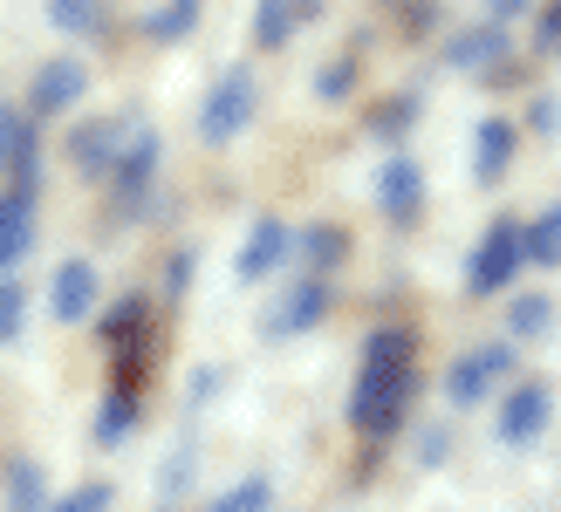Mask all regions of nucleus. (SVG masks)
<instances>
[{
    "label": "nucleus",
    "mask_w": 561,
    "mask_h": 512,
    "mask_svg": "<svg viewBox=\"0 0 561 512\" xmlns=\"http://www.w3.org/2000/svg\"><path fill=\"white\" fill-rule=\"evenodd\" d=\"M411 389H417L411 328H377L363 341V369H356V389H350V423L363 438H390L411 410Z\"/></svg>",
    "instance_id": "nucleus-1"
},
{
    "label": "nucleus",
    "mask_w": 561,
    "mask_h": 512,
    "mask_svg": "<svg viewBox=\"0 0 561 512\" xmlns=\"http://www.w3.org/2000/svg\"><path fill=\"white\" fill-rule=\"evenodd\" d=\"M254 109H261L254 69H227V75L206 90V103H199V137H206V144H233V137L254 124Z\"/></svg>",
    "instance_id": "nucleus-2"
},
{
    "label": "nucleus",
    "mask_w": 561,
    "mask_h": 512,
    "mask_svg": "<svg viewBox=\"0 0 561 512\" xmlns=\"http://www.w3.org/2000/svg\"><path fill=\"white\" fill-rule=\"evenodd\" d=\"M145 130L137 117H90V124H76V137H69V158H76V171H90V178H110L117 171V158H124V144Z\"/></svg>",
    "instance_id": "nucleus-3"
},
{
    "label": "nucleus",
    "mask_w": 561,
    "mask_h": 512,
    "mask_svg": "<svg viewBox=\"0 0 561 512\" xmlns=\"http://www.w3.org/2000/svg\"><path fill=\"white\" fill-rule=\"evenodd\" d=\"M514 274H520V225L514 219H493L486 240H480V253L466 260V288L472 294H500Z\"/></svg>",
    "instance_id": "nucleus-4"
},
{
    "label": "nucleus",
    "mask_w": 561,
    "mask_h": 512,
    "mask_svg": "<svg viewBox=\"0 0 561 512\" xmlns=\"http://www.w3.org/2000/svg\"><path fill=\"white\" fill-rule=\"evenodd\" d=\"M82 90H90V69L76 62V55H55V62L35 69V90H27V109L35 117H62V109L82 103Z\"/></svg>",
    "instance_id": "nucleus-5"
},
{
    "label": "nucleus",
    "mask_w": 561,
    "mask_h": 512,
    "mask_svg": "<svg viewBox=\"0 0 561 512\" xmlns=\"http://www.w3.org/2000/svg\"><path fill=\"white\" fill-rule=\"evenodd\" d=\"M507 369H514L507 349H472V356L453 362V376H445V396H453L459 410H472V404H486V389L507 376Z\"/></svg>",
    "instance_id": "nucleus-6"
},
{
    "label": "nucleus",
    "mask_w": 561,
    "mask_h": 512,
    "mask_svg": "<svg viewBox=\"0 0 561 512\" xmlns=\"http://www.w3.org/2000/svg\"><path fill=\"white\" fill-rule=\"evenodd\" d=\"M377 206H383L390 225H411L417 206H425V171H417L411 158H390V164L377 171Z\"/></svg>",
    "instance_id": "nucleus-7"
},
{
    "label": "nucleus",
    "mask_w": 561,
    "mask_h": 512,
    "mask_svg": "<svg viewBox=\"0 0 561 512\" xmlns=\"http://www.w3.org/2000/svg\"><path fill=\"white\" fill-rule=\"evenodd\" d=\"M548 410H554L548 383H520L507 404H500V438H507V444H535L548 431Z\"/></svg>",
    "instance_id": "nucleus-8"
},
{
    "label": "nucleus",
    "mask_w": 561,
    "mask_h": 512,
    "mask_svg": "<svg viewBox=\"0 0 561 512\" xmlns=\"http://www.w3.org/2000/svg\"><path fill=\"white\" fill-rule=\"evenodd\" d=\"M514 144H520V130L507 117H486L480 137H472V178L500 185V178H507V164H514Z\"/></svg>",
    "instance_id": "nucleus-9"
},
{
    "label": "nucleus",
    "mask_w": 561,
    "mask_h": 512,
    "mask_svg": "<svg viewBox=\"0 0 561 512\" xmlns=\"http://www.w3.org/2000/svg\"><path fill=\"white\" fill-rule=\"evenodd\" d=\"M151 171H158V130L145 124L124 144V158H117V171H110V185H117V198L124 206H137V198H145V185H151Z\"/></svg>",
    "instance_id": "nucleus-10"
},
{
    "label": "nucleus",
    "mask_w": 561,
    "mask_h": 512,
    "mask_svg": "<svg viewBox=\"0 0 561 512\" xmlns=\"http://www.w3.org/2000/svg\"><path fill=\"white\" fill-rule=\"evenodd\" d=\"M288 246H295V233H288V225H280V219H261L254 225V233H247V246H240V280H267L280 260H288Z\"/></svg>",
    "instance_id": "nucleus-11"
},
{
    "label": "nucleus",
    "mask_w": 561,
    "mask_h": 512,
    "mask_svg": "<svg viewBox=\"0 0 561 512\" xmlns=\"http://www.w3.org/2000/svg\"><path fill=\"white\" fill-rule=\"evenodd\" d=\"M27 246H35V198L0 191V267L27 260Z\"/></svg>",
    "instance_id": "nucleus-12"
},
{
    "label": "nucleus",
    "mask_w": 561,
    "mask_h": 512,
    "mask_svg": "<svg viewBox=\"0 0 561 512\" xmlns=\"http://www.w3.org/2000/svg\"><path fill=\"white\" fill-rule=\"evenodd\" d=\"M90 307H96V267L69 260L55 274V322H90Z\"/></svg>",
    "instance_id": "nucleus-13"
},
{
    "label": "nucleus",
    "mask_w": 561,
    "mask_h": 512,
    "mask_svg": "<svg viewBox=\"0 0 561 512\" xmlns=\"http://www.w3.org/2000/svg\"><path fill=\"white\" fill-rule=\"evenodd\" d=\"M329 315V288L322 280H301V288L280 301V315H267V335H295V328H316Z\"/></svg>",
    "instance_id": "nucleus-14"
},
{
    "label": "nucleus",
    "mask_w": 561,
    "mask_h": 512,
    "mask_svg": "<svg viewBox=\"0 0 561 512\" xmlns=\"http://www.w3.org/2000/svg\"><path fill=\"white\" fill-rule=\"evenodd\" d=\"M500 55H507V27L486 21V27H466V35L453 42V69H493Z\"/></svg>",
    "instance_id": "nucleus-15"
},
{
    "label": "nucleus",
    "mask_w": 561,
    "mask_h": 512,
    "mask_svg": "<svg viewBox=\"0 0 561 512\" xmlns=\"http://www.w3.org/2000/svg\"><path fill=\"white\" fill-rule=\"evenodd\" d=\"M520 260L561 267V206H548L541 219H527V225H520Z\"/></svg>",
    "instance_id": "nucleus-16"
},
{
    "label": "nucleus",
    "mask_w": 561,
    "mask_h": 512,
    "mask_svg": "<svg viewBox=\"0 0 561 512\" xmlns=\"http://www.w3.org/2000/svg\"><path fill=\"white\" fill-rule=\"evenodd\" d=\"M295 21H301V0H261L254 8V42L261 48H288Z\"/></svg>",
    "instance_id": "nucleus-17"
},
{
    "label": "nucleus",
    "mask_w": 561,
    "mask_h": 512,
    "mask_svg": "<svg viewBox=\"0 0 561 512\" xmlns=\"http://www.w3.org/2000/svg\"><path fill=\"white\" fill-rule=\"evenodd\" d=\"M192 21H199V0H164L158 14H145V35L151 42H185Z\"/></svg>",
    "instance_id": "nucleus-18"
},
{
    "label": "nucleus",
    "mask_w": 561,
    "mask_h": 512,
    "mask_svg": "<svg viewBox=\"0 0 561 512\" xmlns=\"http://www.w3.org/2000/svg\"><path fill=\"white\" fill-rule=\"evenodd\" d=\"M130 423H137V396H130V389H110V396H103V410H96V444L130 438Z\"/></svg>",
    "instance_id": "nucleus-19"
},
{
    "label": "nucleus",
    "mask_w": 561,
    "mask_h": 512,
    "mask_svg": "<svg viewBox=\"0 0 561 512\" xmlns=\"http://www.w3.org/2000/svg\"><path fill=\"white\" fill-rule=\"evenodd\" d=\"M8 499H14V512H48V478H42V465H14L8 472Z\"/></svg>",
    "instance_id": "nucleus-20"
},
{
    "label": "nucleus",
    "mask_w": 561,
    "mask_h": 512,
    "mask_svg": "<svg viewBox=\"0 0 561 512\" xmlns=\"http://www.w3.org/2000/svg\"><path fill=\"white\" fill-rule=\"evenodd\" d=\"M548 322H554V301H548V294H520V301H514V315H507V328H514L520 341H541Z\"/></svg>",
    "instance_id": "nucleus-21"
},
{
    "label": "nucleus",
    "mask_w": 561,
    "mask_h": 512,
    "mask_svg": "<svg viewBox=\"0 0 561 512\" xmlns=\"http://www.w3.org/2000/svg\"><path fill=\"white\" fill-rule=\"evenodd\" d=\"M343 246H350V233H343V225H308V240H301L308 267H335V260H343Z\"/></svg>",
    "instance_id": "nucleus-22"
},
{
    "label": "nucleus",
    "mask_w": 561,
    "mask_h": 512,
    "mask_svg": "<svg viewBox=\"0 0 561 512\" xmlns=\"http://www.w3.org/2000/svg\"><path fill=\"white\" fill-rule=\"evenodd\" d=\"M411 117H417V90H411V96H398V103H383L377 117H370V130L383 137V144H398V137L411 130Z\"/></svg>",
    "instance_id": "nucleus-23"
},
{
    "label": "nucleus",
    "mask_w": 561,
    "mask_h": 512,
    "mask_svg": "<svg viewBox=\"0 0 561 512\" xmlns=\"http://www.w3.org/2000/svg\"><path fill=\"white\" fill-rule=\"evenodd\" d=\"M316 90H322V103H350V90H356V55H335V62L316 75Z\"/></svg>",
    "instance_id": "nucleus-24"
},
{
    "label": "nucleus",
    "mask_w": 561,
    "mask_h": 512,
    "mask_svg": "<svg viewBox=\"0 0 561 512\" xmlns=\"http://www.w3.org/2000/svg\"><path fill=\"white\" fill-rule=\"evenodd\" d=\"M267 505H274L267 478H247V486H233L227 499H213V512H267Z\"/></svg>",
    "instance_id": "nucleus-25"
},
{
    "label": "nucleus",
    "mask_w": 561,
    "mask_h": 512,
    "mask_svg": "<svg viewBox=\"0 0 561 512\" xmlns=\"http://www.w3.org/2000/svg\"><path fill=\"white\" fill-rule=\"evenodd\" d=\"M48 512H110V486L103 478H90V486H76V492H62Z\"/></svg>",
    "instance_id": "nucleus-26"
},
{
    "label": "nucleus",
    "mask_w": 561,
    "mask_h": 512,
    "mask_svg": "<svg viewBox=\"0 0 561 512\" xmlns=\"http://www.w3.org/2000/svg\"><path fill=\"white\" fill-rule=\"evenodd\" d=\"M48 14L69 27V35H90L96 27V0H48Z\"/></svg>",
    "instance_id": "nucleus-27"
},
{
    "label": "nucleus",
    "mask_w": 561,
    "mask_h": 512,
    "mask_svg": "<svg viewBox=\"0 0 561 512\" xmlns=\"http://www.w3.org/2000/svg\"><path fill=\"white\" fill-rule=\"evenodd\" d=\"M21 137H27V117H21V109H0V178H8V164H14V151H21Z\"/></svg>",
    "instance_id": "nucleus-28"
},
{
    "label": "nucleus",
    "mask_w": 561,
    "mask_h": 512,
    "mask_svg": "<svg viewBox=\"0 0 561 512\" xmlns=\"http://www.w3.org/2000/svg\"><path fill=\"white\" fill-rule=\"evenodd\" d=\"M21 328V288H14V280H0V341H8Z\"/></svg>",
    "instance_id": "nucleus-29"
},
{
    "label": "nucleus",
    "mask_w": 561,
    "mask_h": 512,
    "mask_svg": "<svg viewBox=\"0 0 561 512\" xmlns=\"http://www.w3.org/2000/svg\"><path fill=\"white\" fill-rule=\"evenodd\" d=\"M535 42H541V48H561V0H548V8H541V21H535Z\"/></svg>",
    "instance_id": "nucleus-30"
},
{
    "label": "nucleus",
    "mask_w": 561,
    "mask_h": 512,
    "mask_svg": "<svg viewBox=\"0 0 561 512\" xmlns=\"http://www.w3.org/2000/svg\"><path fill=\"white\" fill-rule=\"evenodd\" d=\"M493 8H500V14H520V8H527V0H493Z\"/></svg>",
    "instance_id": "nucleus-31"
}]
</instances>
